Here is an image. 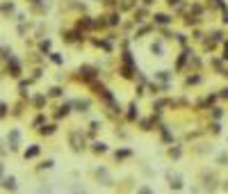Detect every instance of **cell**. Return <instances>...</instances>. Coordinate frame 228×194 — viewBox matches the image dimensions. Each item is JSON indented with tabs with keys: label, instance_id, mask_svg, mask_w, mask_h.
I'll return each mask as SVG.
<instances>
[{
	"label": "cell",
	"instance_id": "6da1fadb",
	"mask_svg": "<svg viewBox=\"0 0 228 194\" xmlns=\"http://www.w3.org/2000/svg\"><path fill=\"white\" fill-rule=\"evenodd\" d=\"M7 142H9V149H11V151H16V149H19V142H21L19 130H11V133H9V137H7Z\"/></svg>",
	"mask_w": 228,
	"mask_h": 194
},
{
	"label": "cell",
	"instance_id": "7a4b0ae2",
	"mask_svg": "<svg viewBox=\"0 0 228 194\" xmlns=\"http://www.w3.org/2000/svg\"><path fill=\"white\" fill-rule=\"evenodd\" d=\"M2 187H5V190H16V180L9 176V178H5V180H2Z\"/></svg>",
	"mask_w": 228,
	"mask_h": 194
},
{
	"label": "cell",
	"instance_id": "3957f363",
	"mask_svg": "<svg viewBox=\"0 0 228 194\" xmlns=\"http://www.w3.org/2000/svg\"><path fill=\"white\" fill-rule=\"evenodd\" d=\"M37 155H39V146H30L25 151V158H37Z\"/></svg>",
	"mask_w": 228,
	"mask_h": 194
},
{
	"label": "cell",
	"instance_id": "277c9868",
	"mask_svg": "<svg viewBox=\"0 0 228 194\" xmlns=\"http://www.w3.org/2000/svg\"><path fill=\"white\" fill-rule=\"evenodd\" d=\"M73 105H75V108H78V110H80V112H85V110H87V108H89V103H87V101H75Z\"/></svg>",
	"mask_w": 228,
	"mask_h": 194
},
{
	"label": "cell",
	"instance_id": "5b68a950",
	"mask_svg": "<svg viewBox=\"0 0 228 194\" xmlns=\"http://www.w3.org/2000/svg\"><path fill=\"white\" fill-rule=\"evenodd\" d=\"M155 21H157V23H169V16H164V14H157V16H155Z\"/></svg>",
	"mask_w": 228,
	"mask_h": 194
},
{
	"label": "cell",
	"instance_id": "8992f818",
	"mask_svg": "<svg viewBox=\"0 0 228 194\" xmlns=\"http://www.w3.org/2000/svg\"><path fill=\"white\" fill-rule=\"evenodd\" d=\"M52 130H55V126H46V128H41V133H44V135H50Z\"/></svg>",
	"mask_w": 228,
	"mask_h": 194
},
{
	"label": "cell",
	"instance_id": "52a82bcc",
	"mask_svg": "<svg viewBox=\"0 0 228 194\" xmlns=\"http://www.w3.org/2000/svg\"><path fill=\"white\" fill-rule=\"evenodd\" d=\"M171 187H180V178H178V176H176V178L171 176Z\"/></svg>",
	"mask_w": 228,
	"mask_h": 194
},
{
	"label": "cell",
	"instance_id": "ba28073f",
	"mask_svg": "<svg viewBox=\"0 0 228 194\" xmlns=\"http://www.w3.org/2000/svg\"><path fill=\"white\" fill-rule=\"evenodd\" d=\"M93 151H105V144H101V142H96V144H93Z\"/></svg>",
	"mask_w": 228,
	"mask_h": 194
},
{
	"label": "cell",
	"instance_id": "9c48e42d",
	"mask_svg": "<svg viewBox=\"0 0 228 194\" xmlns=\"http://www.w3.org/2000/svg\"><path fill=\"white\" fill-rule=\"evenodd\" d=\"M5 114H7V105L0 103V116H5Z\"/></svg>",
	"mask_w": 228,
	"mask_h": 194
},
{
	"label": "cell",
	"instance_id": "30bf717a",
	"mask_svg": "<svg viewBox=\"0 0 228 194\" xmlns=\"http://www.w3.org/2000/svg\"><path fill=\"white\" fill-rule=\"evenodd\" d=\"M60 94H62V89H60V87H55V89H50V96H60Z\"/></svg>",
	"mask_w": 228,
	"mask_h": 194
},
{
	"label": "cell",
	"instance_id": "8fae6325",
	"mask_svg": "<svg viewBox=\"0 0 228 194\" xmlns=\"http://www.w3.org/2000/svg\"><path fill=\"white\" fill-rule=\"evenodd\" d=\"M11 9H14V5H11V2H9V5H7V2L2 5V11H11Z\"/></svg>",
	"mask_w": 228,
	"mask_h": 194
},
{
	"label": "cell",
	"instance_id": "7c38bea8",
	"mask_svg": "<svg viewBox=\"0 0 228 194\" xmlns=\"http://www.w3.org/2000/svg\"><path fill=\"white\" fill-rule=\"evenodd\" d=\"M52 62H57V64H62V57L57 55V53H52Z\"/></svg>",
	"mask_w": 228,
	"mask_h": 194
},
{
	"label": "cell",
	"instance_id": "4fadbf2b",
	"mask_svg": "<svg viewBox=\"0 0 228 194\" xmlns=\"http://www.w3.org/2000/svg\"><path fill=\"white\" fill-rule=\"evenodd\" d=\"M224 21H226V23H228V9H226V11H224Z\"/></svg>",
	"mask_w": 228,
	"mask_h": 194
},
{
	"label": "cell",
	"instance_id": "5bb4252c",
	"mask_svg": "<svg viewBox=\"0 0 228 194\" xmlns=\"http://www.w3.org/2000/svg\"><path fill=\"white\" fill-rule=\"evenodd\" d=\"M0 176H2V164H0Z\"/></svg>",
	"mask_w": 228,
	"mask_h": 194
},
{
	"label": "cell",
	"instance_id": "9a60e30c",
	"mask_svg": "<svg viewBox=\"0 0 228 194\" xmlns=\"http://www.w3.org/2000/svg\"><path fill=\"white\" fill-rule=\"evenodd\" d=\"M226 57H228V46H226Z\"/></svg>",
	"mask_w": 228,
	"mask_h": 194
}]
</instances>
